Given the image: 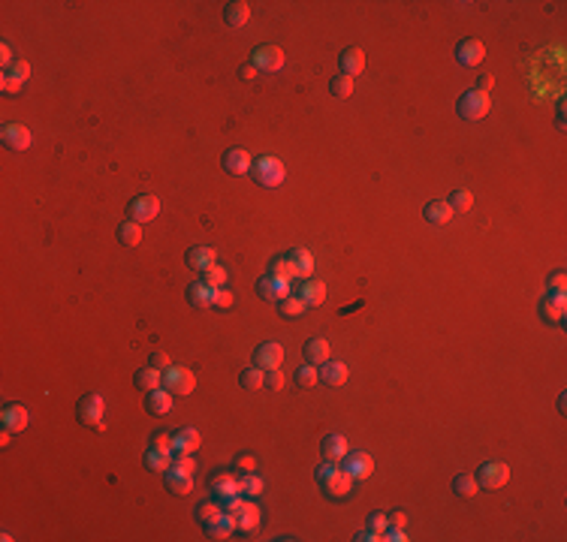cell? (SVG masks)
<instances>
[{
    "label": "cell",
    "instance_id": "6da1fadb",
    "mask_svg": "<svg viewBox=\"0 0 567 542\" xmlns=\"http://www.w3.org/2000/svg\"><path fill=\"white\" fill-rule=\"evenodd\" d=\"M314 479H317V485L323 488V494L332 500H344V497H350V491H353V479L347 476V473L338 467L335 461H326V464H320L314 473Z\"/></svg>",
    "mask_w": 567,
    "mask_h": 542
},
{
    "label": "cell",
    "instance_id": "7a4b0ae2",
    "mask_svg": "<svg viewBox=\"0 0 567 542\" xmlns=\"http://www.w3.org/2000/svg\"><path fill=\"white\" fill-rule=\"evenodd\" d=\"M103 413H106V401L100 392H91L85 398L79 401V407H75V416H79L82 425H88V428H97L103 431L106 422H103Z\"/></svg>",
    "mask_w": 567,
    "mask_h": 542
},
{
    "label": "cell",
    "instance_id": "3957f363",
    "mask_svg": "<svg viewBox=\"0 0 567 542\" xmlns=\"http://www.w3.org/2000/svg\"><path fill=\"white\" fill-rule=\"evenodd\" d=\"M284 175H287V169L278 157H260V160H254V166H251V178L260 187H278L284 181Z\"/></svg>",
    "mask_w": 567,
    "mask_h": 542
},
{
    "label": "cell",
    "instance_id": "277c9868",
    "mask_svg": "<svg viewBox=\"0 0 567 542\" xmlns=\"http://www.w3.org/2000/svg\"><path fill=\"white\" fill-rule=\"evenodd\" d=\"M489 109H492V100H489V94H480V90H465L462 97H459V103H456V112H459V118H465V121H480V118H486Z\"/></svg>",
    "mask_w": 567,
    "mask_h": 542
},
{
    "label": "cell",
    "instance_id": "5b68a950",
    "mask_svg": "<svg viewBox=\"0 0 567 542\" xmlns=\"http://www.w3.org/2000/svg\"><path fill=\"white\" fill-rule=\"evenodd\" d=\"M474 479H477V488H483V491H498V488L510 482V467L504 461H486L480 464Z\"/></svg>",
    "mask_w": 567,
    "mask_h": 542
},
{
    "label": "cell",
    "instance_id": "8992f818",
    "mask_svg": "<svg viewBox=\"0 0 567 542\" xmlns=\"http://www.w3.org/2000/svg\"><path fill=\"white\" fill-rule=\"evenodd\" d=\"M160 214V196L154 193H142V196H133L127 202V217L136 220V223H148Z\"/></svg>",
    "mask_w": 567,
    "mask_h": 542
},
{
    "label": "cell",
    "instance_id": "52a82bcc",
    "mask_svg": "<svg viewBox=\"0 0 567 542\" xmlns=\"http://www.w3.org/2000/svg\"><path fill=\"white\" fill-rule=\"evenodd\" d=\"M341 470L353 479V482H362V479H368L374 473V458L368 452H362V449H357V452H347L341 458Z\"/></svg>",
    "mask_w": 567,
    "mask_h": 542
},
{
    "label": "cell",
    "instance_id": "ba28073f",
    "mask_svg": "<svg viewBox=\"0 0 567 542\" xmlns=\"http://www.w3.org/2000/svg\"><path fill=\"white\" fill-rule=\"evenodd\" d=\"M160 386L166 389V392H172V395H191L193 389H196V377H193V371L172 368V365H169V368L163 371Z\"/></svg>",
    "mask_w": 567,
    "mask_h": 542
},
{
    "label": "cell",
    "instance_id": "9c48e42d",
    "mask_svg": "<svg viewBox=\"0 0 567 542\" xmlns=\"http://www.w3.org/2000/svg\"><path fill=\"white\" fill-rule=\"evenodd\" d=\"M251 66L256 73H278L284 66V51L278 45H256L251 51Z\"/></svg>",
    "mask_w": 567,
    "mask_h": 542
},
{
    "label": "cell",
    "instance_id": "30bf717a",
    "mask_svg": "<svg viewBox=\"0 0 567 542\" xmlns=\"http://www.w3.org/2000/svg\"><path fill=\"white\" fill-rule=\"evenodd\" d=\"M281 362H284V347H281V343L266 341V343H260V347L254 349V365L260 371H275V368H281Z\"/></svg>",
    "mask_w": 567,
    "mask_h": 542
},
{
    "label": "cell",
    "instance_id": "8fae6325",
    "mask_svg": "<svg viewBox=\"0 0 567 542\" xmlns=\"http://www.w3.org/2000/svg\"><path fill=\"white\" fill-rule=\"evenodd\" d=\"M27 79H30V64H27V60H12V64L6 66L3 79H0V88H3L6 94H19V90L25 88Z\"/></svg>",
    "mask_w": 567,
    "mask_h": 542
},
{
    "label": "cell",
    "instance_id": "7c38bea8",
    "mask_svg": "<svg viewBox=\"0 0 567 542\" xmlns=\"http://www.w3.org/2000/svg\"><path fill=\"white\" fill-rule=\"evenodd\" d=\"M256 293L266 301H284L287 295H290V280H281V278H275V274H263V278L256 280Z\"/></svg>",
    "mask_w": 567,
    "mask_h": 542
},
{
    "label": "cell",
    "instance_id": "4fadbf2b",
    "mask_svg": "<svg viewBox=\"0 0 567 542\" xmlns=\"http://www.w3.org/2000/svg\"><path fill=\"white\" fill-rule=\"evenodd\" d=\"M540 317L546 319V323L564 325V317H567V299H564V293H546V299L540 301Z\"/></svg>",
    "mask_w": 567,
    "mask_h": 542
},
{
    "label": "cell",
    "instance_id": "5bb4252c",
    "mask_svg": "<svg viewBox=\"0 0 567 542\" xmlns=\"http://www.w3.org/2000/svg\"><path fill=\"white\" fill-rule=\"evenodd\" d=\"M163 479H166V488H169V494H176V497H187V494L193 491V473L181 470V467H176V464H172V467L163 473Z\"/></svg>",
    "mask_w": 567,
    "mask_h": 542
},
{
    "label": "cell",
    "instance_id": "9a60e30c",
    "mask_svg": "<svg viewBox=\"0 0 567 542\" xmlns=\"http://www.w3.org/2000/svg\"><path fill=\"white\" fill-rule=\"evenodd\" d=\"M27 422H30V413H27V407H21V404H6V407L0 410V425H3L6 431L19 434V431L27 428Z\"/></svg>",
    "mask_w": 567,
    "mask_h": 542
},
{
    "label": "cell",
    "instance_id": "2e32d148",
    "mask_svg": "<svg viewBox=\"0 0 567 542\" xmlns=\"http://www.w3.org/2000/svg\"><path fill=\"white\" fill-rule=\"evenodd\" d=\"M483 58H486V45L480 40H474V36L456 45V60L462 66H477V64H483Z\"/></svg>",
    "mask_w": 567,
    "mask_h": 542
},
{
    "label": "cell",
    "instance_id": "e0dca14e",
    "mask_svg": "<svg viewBox=\"0 0 567 542\" xmlns=\"http://www.w3.org/2000/svg\"><path fill=\"white\" fill-rule=\"evenodd\" d=\"M0 139L10 151H27L30 148V130L25 124H3Z\"/></svg>",
    "mask_w": 567,
    "mask_h": 542
},
{
    "label": "cell",
    "instance_id": "ac0fdd59",
    "mask_svg": "<svg viewBox=\"0 0 567 542\" xmlns=\"http://www.w3.org/2000/svg\"><path fill=\"white\" fill-rule=\"evenodd\" d=\"M338 66H341L344 75H350V79H357L365 70V51L357 49V45H350V49H344L341 55H338Z\"/></svg>",
    "mask_w": 567,
    "mask_h": 542
},
{
    "label": "cell",
    "instance_id": "d6986e66",
    "mask_svg": "<svg viewBox=\"0 0 567 542\" xmlns=\"http://www.w3.org/2000/svg\"><path fill=\"white\" fill-rule=\"evenodd\" d=\"M251 166H254V160L245 148H226L224 151V169L230 175H248Z\"/></svg>",
    "mask_w": 567,
    "mask_h": 542
},
{
    "label": "cell",
    "instance_id": "ffe728a7",
    "mask_svg": "<svg viewBox=\"0 0 567 542\" xmlns=\"http://www.w3.org/2000/svg\"><path fill=\"white\" fill-rule=\"evenodd\" d=\"M145 410L151 416H166L172 410V392H166L163 386H157V389H151V392H145Z\"/></svg>",
    "mask_w": 567,
    "mask_h": 542
},
{
    "label": "cell",
    "instance_id": "44dd1931",
    "mask_svg": "<svg viewBox=\"0 0 567 542\" xmlns=\"http://www.w3.org/2000/svg\"><path fill=\"white\" fill-rule=\"evenodd\" d=\"M187 265H191L193 271H206L211 269V265L217 262V254H215V247H206V244H196V247L187 250Z\"/></svg>",
    "mask_w": 567,
    "mask_h": 542
},
{
    "label": "cell",
    "instance_id": "7402d4cb",
    "mask_svg": "<svg viewBox=\"0 0 567 542\" xmlns=\"http://www.w3.org/2000/svg\"><path fill=\"white\" fill-rule=\"evenodd\" d=\"M299 299L305 301V308H317V304H323L326 301V284L323 280H314V278H308L305 284L299 286Z\"/></svg>",
    "mask_w": 567,
    "mask_h": 542
},
{
    "label": "cell",
    "instance_id": "603a6c76",
    "mask_svg": "<svg viewBox=\"0 0 567 542\" xmlns=\"http://www.w3.org/2000/svg\"><path fill=\"white\" fill-rule=\"evenodd\" d=\"M224 21L230 27H245L248 21H251V3H245V0H232V3L224 6Z\"/></svg>",
    "mask_w": 567,
    "mask_h": 542
},
{
    "label": "cell",
    "instance_id": "cb8c5ba5",
    "mask_svg": "<svg viewBox=\"0 0 567 542\" xmlns=\"http://www.w3.org/2000/svg\"><path fill=\"white\" fill-rule=\"evenodd\" d=\"M320 373V383L323 386H344L347 383V365L344 362H323V368L317 371Z\"/></svg>",
    "mask_w": 567,
    "mask_h": 542
},
{
    "label": "cell",
    "instance_id": "d4e9b609",
    "mask_svg": "<svg viewBox=\"0 0 567 542\" xmlns=\"http://www.w3.org/2000/svg\"><path fill=\"white\" fill-rule=\"evenodd\" d=\"M320 452H323V458H326V461H341V458L350 452V449H347V440L341 437V434H329V437H323V443H320Z\"/></svg>",
    "mask_w": 567,
    "mask_h": 542
},
{
    "label": "cell",
    "instance_id": "484cf974",
    "mask_svg": "<svg viewBox=\"0 0 567 542\" xmlns=\"http://www.w3.org/2000/svg\"><path fill=\"white\" fill-rule=\"evenodd\" d=\"M232 518H236V530H254L256 524H260V506L245 500L239 506V513H232Z\"/></svg>",
    "mask_w": 567,
    "mask_h": 542
},
{
    "label": "cell",
    "instance_id": "4316f807",
    "mask_svg": "<svg viewBox=\"0 0 567 542\" xmlns=\"http://www.w3.org/2000/svg\"><path fill=\"white\" fill-rule=\"evenodd\" d=\"M232 530H236V518L230 513H224L221 518H215V521L206 524V537L208 539H230Z\"/></svg>",
    "mask_w": 567,
    "mask_h": 542
},
{
    "label": "cell",
    "instance_id": "83f0119b",
    "mask_svg": "<svg viewBox=\"0 0 567 542\" xmlns=\"http://www.w3.org/2000/svg\"><path fill=\"white\" fill-rule=\"evenodd\" d=\"M172 440H176V449H172V452H196V449H200V443H202L200 431L187 428V425L172 434Z\"/></svg>",
    "mask_w": 567,
    "mask_h": 542
},
{
    "label": "cell",
    "instance_id": "f1b7e54d",
    "mask_svg": "<svg viewBox=\"0 0 567 542\" xmlns=\"http://www.w3.org/2000/svg\"><path fill=\"white\" fill-rule=\"evenodd\" d=\"M302 353H305V362H311V365L329 362V341L326 338H311L305 347H302Z\"/></svg>",
    "mask_w": 567,
    "mask_h": 542
},
{
    "label": "cell",
    "instance_id": "f546056e",
    "mask_svg": "<svg viewBox=\"0 0 567 542\" xmlns=\"http://www.w3.org/2000/svg\"><path fill=\"white\" fill-rule=\"evenodd\" d=\"M118 241H121V247H139V241H142V223H136V220L127 217L124 223L118 226Z\"/></svg>",
    "mask_w": 567,
    "mask_h": 542
},
{
    "label": "cell",
    "instance_id": "4dcf8cb0",
    "mask_svg": "<svg viewBox=\"0 0 567 542\" xmlns=\"http://www.w3.org/2000/svg\"><path fill=\"white\" fill-rule=\"evenodd\" d=\"M160 380H163V371H157V368H139L133 373V383H136V389L139 392H151V389H157L160 386Z\"/></svg>",
    "mask_w": 567,
    "mask_h": 542
},
{
    "label": "cell",
    "instance_id": "1f68e13d",
    "mask_svg": "<svg viewBox=\"0 0 567 542\" xmlns=\"http://www.w3.org/2000/svg\"><path fill=\"white\" fill-rule=\"evenodd\" d=\"M142 464H145L148 473H163L172 467V452H157V449H148L145 458H142Z\"/></svg>",
    "mask_w": 567,
    "mask_h": 542
},
{
    "label": "cell",
    "instance_id": "d6a6232c",
    "mask_svg": "<svg viewBox=\"0 0 567 542\" xmlns=\"http://www.w3.org/2000/svg\"><path fill=\"white\" fill-rule=\"evenodd\" d=\"M184 295H187V301H191L193 308H211V299H215V289L206 286V284H202V280H200V284H191V286H187V293H184Z\"/></svg>",
    "mask_w": 567,
    "mask_h": 542
},
{
    "label": "cell",
    "instance_id": "836d02e7",
    "mask_svg": "<svg viewBox=\"0 0 567 542\" xmlns=\"http://www.w3.org/2000/svg\"><path fill=\"white\" fill-rule=\"evenodd\" d=\"M422 217L429 220V223H435V226H444V223H450V217H453V211H450V205L447 202H429L426 208H422Z\"/></svg>",
    "mask_w": 567,
    "mask_h": 542
},
{
    "label": "cell",
    "instance_id": "e575fe53",
    "mask_svg": "<svg viewBox=\"0 0 567 542\" xmlns=\"http://www.w3.org/2000/svg\"><path fill=\"white\" fill-rule=\"evenodd\" d=\"M239 386L245 389V392H260L263 386H266V371H260L254 365V368H245L239 373Z\"/></svg>",
    "mask_w": 567,
    "mask_h": 542
},
{
    "label": "cell",
    "instance_id": "d590c367",
    "mask_svg": "<svg viewBox=\"0 0 567 542\" xmlns=\"http://www.w3.org/2000/svg\"><path fill=\"white\" fill-rule=\"evenodd\" d=\"M263 488H266V482H263L256 473H248V476L236 479V491L241 494V497H260Z\"/></svg>",
    "mask_w": 567,
    "mask_h": 542
},
{
    "label": "cell",
    "instance_id": "8d00e7d4",
    "mask_svg": "<svg viewBox=\"0 0 567 542\" xmlns=\"http://www.w3.org/2000/svg\"><path fill=\"white\" fill-rule=\"evenodd\" d=\"M208 488L215 491V497H224V494H239L236 491V476L232 473H215L208 479Z\"/></svg>",
    "mask_w": 567,
    "mask_h": 542
},
{
    "label": "cell",
    "instance_id": "74e56055",
    "mask_svg": "<svg viewBox=\"0 0 567 542\" xmlns=\"http://www.w3.org/2000/svg\"><path fill=\"white\" fill-rule=\"evenodd\" d=\"M287 256H290V262L296 265L299 278H305V280L311 278V271H314V256L308 254L305 247H296V250H290V254H287Z\"/></svg>",
    "mask_w": 567,
    "mask_h": 542
},
{
    "label": "cell",
    "instance_id": "f35d334b",
    "mask_svg": "<svg viewBox=\"0 0 567 542\" xmlns=\"http://www.w3.org/2000/svg\"><path fill=\"white\" fill-rule=\"evenodd\" d=\"M269 274H275V278H281V280H293V278H299V271H296V265L290 262V256H275L269 262Z\"/></svg>",
    "mask_w": 567,
    "mask_h": 542
},
{
    "label": "cell",
    "instance_id": "ab89813d",
    "mask_svg": "<svg viewBox=\"0 0 567 542\" xmlns=\"http://www.w3.org/2000/svg\"><path fill=\"white\" fill-rule=\"evenodd\" d=\"M453 494H459V497H474V494H477V479H474L471 473H456V476H453Z\"/></svg>",
    "mask_w": 567,
    "mask_h": 542
},
{
    "label": "cell",
    "instance_id": "60d3db41",
    "mask_svg": "<svg viewBox=\"0 0 567 542\" xmlns=\"http://www.w3.org/2000/svg\"><path fill=\"white\" fill-rule=\"evenodd\" d=\"M447 205H450V211L453 214H465V211H471V205H474V196H471V190H453V193L447 196Z\"/></svg>",
    "mask_w": 567,
    "mask_h": 542
},
{
    "label": "cell",
    "instance_id": "b9f144b4",
    "mask_svg": "<svg viewBox=\"0 0 567 542\" xmlns=\"http://www.w3.org/2000/svg\"><path fill=\"white\" fill-rule=\"evenodd\" d=\"M329 94H332V97H338V100H347V97L353 94V79H350V75H344V73L332 75V82H329Z\"/></svg>",
    "mask_w": 567,
    "mask_h": 542
},
{
    "label": "cell",
    "instance_id": "7bdbcfd3",
    "mask_svg": "<svg viewBox=\"0 0 567 542\" xmlns=\"http://www.w3.org/2000/svg\"><path fill=\"white\" fill-rule=\"evenodd\" d=\"M221 515H224V509H221V503L217 500H206V503L196 506V521H200L202 528H206L208 521H215V518H221Z\"/></svg>",
    "mask_w": 567,
    "mask_h": 542
},
{
    "label": "cell",
    "instance_id": "ee69618b",
    "mask_svg": "<svg viewBox=\"0 0 567 542\" xmlns=\"http://www.w3.org/2000/svg\"><path fill=\"white\" fill-rule=\"evenodd\" d=\"M296 386L299 389H311L314 383H320V373H317V365H311V362H305L302 368H296Z\"/></svg>",
    "mask_w": 567,
    "mask_h": 542
},
{
    "label": "cell",
    "instance_id": "f6af8a7d",
    "mask_svg": "<svg viewBox=\"0 0 567 542\" xmlns=\"http://www.w3.org/2000/svg\"><path fill=\"white\" fill-rule=\"evenodd\" d=\"M202 284L211 286V289H221V286L226 284V269H224V265H217V262H215V265H211V269L202 271Z\"/></svg>",
    "mask_w": 567,
    "mask_h": 542
},
{
    "label": "cell",
    "instance_id": "bcb514c9",
    "mask_svg": "<svg viewBox=\"0 0 567 542\" xmlns=\"http://www.w3.org/2000/svg\"><path fill=\"white\" fill-rule=\"evenodd\" d=\"M278 310H281V317H299V314H305V301L290 293L284 301H278Z\"/></svg>",
    "mask_w": 567,
    "mask_h": 542
},
{
    "label": "cell",
    "instance_id": "7dc6e473",
    "mask_svg": "<svg viewBox=\"0 0 567 542\" xmlns=\"http://www.w3.org/2000/svg\"><path fill=\"white\" fill-rule=\"evenodd\" d=\"M148 449H157V452H172V449H176V440H172V434H166V431H154V434H151V446Z\"/></svg>",
    "mask_w": 567,
    "mask_h": 542
},
{
    "label": "cell",
    "instance_id": "c3c4849f",
    "mask_svg": "<svg viewBox=\"0 0 567 542\" xmlns=\"http://www.w3.org/2000/svg\"><path fill=\"white\" fill-rule=\"evenodd\" d=\"M546 286H549V293H564V289H567V274H564V269H558V271L549 274Z\"/></svg>",
    "mask_w": 567,
    "mask_h": 542
},
{
    "label": "cell",
    "instance_id": "681fc988",
    "mask_svg": "<svg viewBox=\"0 0 567 542\" xmlns=\"http://www.w3.org/2000/svg\"><path fill=\"white\" fill-rule=\"evenodd\" d=\"M232 301H236V299H232V293H230V289H224V286H221V289H215V299H211V308H221V310H226V308H232Z\"/></svg>",
    "mask_w": 567,
    "mask_h": 542
},
{
    "label": "cell",
    "instance_id": "f907efd6",
    "mask_svg": "<svg viewBox=\"0 0 567 542\" xmlns=\"http://www.w3.org/2000/svg\"><path fill=\"white\" fill-rule=\"evenodd\" d=\"M389 528V518L383 515V513H374V515H368V530H374V533H383Z\"/></svg>",
    "mask_w": 567,
    "mask_h": 542
},
{
    "label": "cell",
    "instance_id": "816d5d0a",
    "mask_svg": "<svg viewBox=\"0 0 567 542\" xmlns=\"http://www.w3.org/2000/svg\"><path fill=\"white\" fill-rule=\"evenodd\" d=\"M148 365H151V368H157V371H166V368H169V356H166L163 349H157V353H151Z\"/></svg>",
    "mask_w": 567,
    "mask_h": 542
},
{
    "label": "cell",
    "instance_id": "f5cc1de1",
    "mask_svg": "<svg viewBox=\"0 0 567 542\" xmlns=\"http://www.w3.org/2000/svg\"><path fill=\"white\" fill-rule=\"evenodd\" d=\"M381 539H387V542H407L405 528H387V530L381 533Z\"/></svg>",
    "mask_w": 567,
    "mask_h": 542
},
{
    "label": "cell",
    "instance_id": "db71d44e",
    "mask_svg": "<svg viewBox=\"0 0 567 542\" xmlns=\"http://www.w3.org/2000/svg\"><path fill=\"white\" fill-rule=\"evenodd\" d=\"M266 389H284V377H281V371H266Z\"/></svg>",
    "mask_w": 567,
    "mask_h": 542
},
{
    "label": "cell",
    "instance_id": "11a10c76",
    "mask_svg": "<svg viewBox=\"0 0 567 542\" xmlns=\"http://www.w3.org/2000/svg\"><path fill=\"white\" fill-rule=\"evenodd\" d=\"M236 467H239V470H245V473H254L256 458H254V455H239V458H236Z\"/></svg>",
    "mask_w": 567,
    "mask_h": 542
},
{
    "label": "cell",
    "instance_id": "9f6ffc18",
    "mask_svg": "<svg viewBox=\"0 0 567 542\" xmlns=\"http://www.w3.org/2000/svg\"><path fill=\"white\" fill-rule=\"evenodd\" d=\"M492 85H495V79L489 73H483L480 79H477V85H474V90H480V94H489L492 90Z\"/></svg>",
    "mask_w": 567,
    "mask_h": 542
},
{
    "label": "cell",
    "instance_id": "6f0895ef",
    "mask_svg": "<svg viewBox=\"0 0 567 542\" xmlns=\"http://www.w3.org/2000/svg\"><path fill=\"white\" fill-rule=\"evenodd\" d=\"M407 524V515L402 513V509H398V513H392L389 515V528H405Z\"/></svg>",
    "mask_w": 567,
    "mask_h": 542
},
{
    "label": "cell",
    "instance_id": "680465c9",
    "mask_svg": "<svg viewBox=\"0 0 567 542\" xmlns=\"http://www.w3.org/2000/svg\"><path fill=\"white\" fill-rule=\"evenodd\" d=\"M353 539H357V542H374V539H381V533H374V530H359Z\"/></svg>",
    "mask_w": 567,
    "mask_h": 542
},
{
    "label": "cell",
    "instance_id": "91938a15",
    "mask_svg": "<svg viewBox=\"0 0 567 542\" xmlns=\"http://www.w3.org/2000/svg\"><path fill=\"white\" fill-rule=\"evenodd\" d=\"M0 60H3V66H10V64H12V49H10V42L0 45Z\"/></svg>",
    "mask_w": 567,
    "mask_h": 542
},
{
    "label": "cell",
    "instance_id": "94428289",
    "mask_svg": "<svg viewBox=\"0 0 567 542\" xmlns=\"http://www.w3.org/2000/svg\"><path fill=\"white\" fill-rule=\"evenodd\" d=\"M239 75H241V79H245V82H254V79H256V70H254L251 64H245V66H241V70H239Z\"/></svg>",
    "mask_w": 567,
    "mask_h": 542
}]
</instances>
